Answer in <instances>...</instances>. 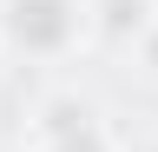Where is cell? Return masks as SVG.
I'll use <instances>...</instances> for the list:
<instances>
[{
  "label": "cell",
  "instance_id": "6da1fadb",
  "mask_svg": "<svg viewBox=\"0 0 158 152\" xmlns=\"http://www.w3.org/2000/svg\"><path fill=\"white\" fill-rule=\"evenodd\" d=\"M92 46V0H0V60L66 66Z\"/></svg>",
  "mask_w": 158,
  "mask_h": 152
},
{
  "label": "cell",
  "instance_id": "7a4b0ae2",
  "mask_svg": "<svg viewBox=\"0 0 158 152\" xmlns=\"http://www.w3.org/2000/svg\"><path fill=\"white\" fill-rule=\"evenodd\" d=\"M20 152H125V139L112 132L106 106L86 86L53 80L33 93L27 119H20Z\"/></svg>",
  "mask_w": 158,
  "mask_h": 152
},
{
  "label": "cell",
  "instance_id": "3957f363",
  "mask_svg": "<svg viewBox=\"0 0 158 152\" xmlns=\"http://www.w3.org/2000/svg\"><path fill=\"white\" fill-rule=\"evenodd\" d=\"M158 20V0H92V46L132 53Z\"/></svg>",
  "mask_w": 158,
  "mask_h": 152
},
{
  "label": "cell",
  "instance_id": "277c9868",
  "mask_svg": "<svg viewBox=\"0 0 158 152\" xmlns=\"http://www.w3.org/2000/svg\"><path fill=\"white\" fill-rule=\"evenodd\" d=\"M132 66L145 73V80H158V20H152V33H145V40L132 46Z\"/></svg>",
  "mask_w": 158,
  "mask_h": 152
},
{
  "label": "cell",
  "instance_id": "5b68a950",
  "mask_svg": "<svg viewBox=\"0 0 158 152\" xmlns=\"http://www.w3.org/2000/svg\"><path fill=\"white\" fill-rule=\"evenodd\" d=\"M125 152H158V132H145V139H132Z\"/></svg>",
  "mask_w": 158,
  "mask_h": 152
}]
</instances>
